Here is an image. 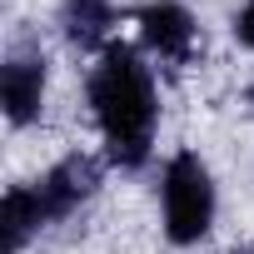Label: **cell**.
<instances>
[{"instance_id":"1","label":"cell","mask_w":254,"mask_h":254,"mask_svg":"<svg viewBox=\"0 0 254 254\" xmlns=\"http://www.w3.org/2000/svg\"><path fill=\"white\" fill-rule=\"evenodd\" d=\"M85 100L105 135V160L115 170H145L155 150V125H160V95L145 55L115 40L90 70Z\"/></svg>"},{"instance_id":"2","label":"cell","mask_w":254,"mask_h":254,"mask_svg":"<svg viewBox=\"0 0 254 254\" xmlns=\"http://www.w3.org/2000/svg\"><path fill=\"white\" fill-rule=\"evenodd\" d=\"M160 204H165V234L170 244H199L214 224L219 194H214V175L194 150H180L165 165L160 180Z\"/></svg>"},{"instance_id":"3","label":"cell","mask_w":254,"mask_h":254,"mask_svg":"<svg viewBox=\"0 0 254 254\" xmlns=\"http://www.w3.org/2000/svg\"><path fill=\"white\" fill-rule=\"evenodd\" d=\"M105 165L110 160H95V155H65L60 165H50L40 180H35V194H40V204H45V219L50 224H60V219H70L85 199H95V190H100V180H105Z\"/></svg>"},{"instance_id":"6","label":"cell","mask_w":254,"mask_h":254,"mask_svg":"<svg viewBox=\"0 0 254 254\" xmlns=\"http://www.w3.org/2000/svg\"><path fill=\"white\" fill-rule=\"evenodd\" d=\"M115 30V5L110 0H60V35L75 45V50H110Z\"/></svg>"},{"instance_id":"8","label":"cell","mask_w":254,"mask_h":254,"mask_svg":"<svg viewBox=\"0 0 254 254\" xmlns=\"http://www.w3.org/2000/svg\"><path fill=\"white\" fill-rule=\"evenodd\" d=\"M234 40L254 50V0H244V5H239V15H234Z\"/></svg>"},{"instance_id":"7","label":"cell","mask_w":254,"mask_h":254,"mask_svg":"<svg viewBox=\"0 0 254 254\" xmlns=\"http://www.w3.org/2000/svg\"><path fill=\"white\" fill-rule=\"evenodd\" d=\"M45 204L35 194V185H15L0 204V254H20L40 229H45Z\"/></svg>"},{"instance_id":"4","label":"cell","mask_w":254,"mask_h":254,"mask_svg":"<svg viewBox=\"0 0 254 254\" xmlns=\"http://www.w3.org/2000/svg\"><path fill=\"white\" fill-rule=\"evenodd\" d=\"M45 80H50V60L40 45H15L0 65V105H5L10 125H30L45 105Z\"/></svg>"},{"instance_id":"9","label":"cell","mask_w":254,"mask_h":254,"mask_svg":"<svg viewBox=\"0 0 254 254\" xmlns=\"http://www.w3.org/2000/svg\"><path fill=\"white\" fill-rule=\"evenodd\" d=\"M244 95H249V105H254V80H249V90H244Z\"/></svg>"},{"instance_id":"5","label":"cell","mask_w":254,"mask_h":254,"mask_svg":"<svg viewBox=\"0 0 254 254\" xmlns=\"http://www.w3.org/2000/svg\"><path fill=\"white\" fill-rule=\"evenodd\" d=\"M135 25H140V45L155 60L190 65V55H194V15L180 0H150V5H140Z\"/></svg>"}]
</instances>
